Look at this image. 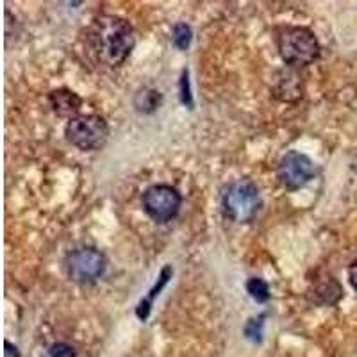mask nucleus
<instances>
[{
    "mask_svg": "<svg viewBox=\"0 0 357 357\" xmlns=\"http://www.w3.org/2000/svg\"><path fill=\"white\" fill-rule=\"evenodd\" d=\"M86 43L98 63L120 66L132 52L136 36L132 25L126 18L100 15L93 18L86 31Z\"/></svg>",
    "mask_w": 357,
    "mask_h": 357,
    "instance_id": "f257e3e1",
    "label": "nucleus"
},
{
    "mask_svg": "<svg viewBox=\"0 0 357 357\" xmlns=\"http://www.w3.org/2000/svg\"><path fill=\"white\" fill-rule=\"evenodd\" d=\"M280 59L289 66H307L320 57V43L311 29L282 27L277 34Z\"/></svg>",
    "mask_w": 357,
    "mask_h": 357,
    "instance_id": "f03ea898",
    "label": "nucleus"
},
{
    "mask_svg": "<svg viewBox=\"0 0 357 357\" xmlns=\"http://www.w3.org/2000/svg\"><path fill=\"white\" fill-rule=\"evenodd\" d=\"M223 213L236 223H248L261 209L259 190L250 178H240L229 184L222 197Z\"/></svg>",
    "mask_w": 357,
    "mask_h": 357,
    "instance_id": "7ed1b4c3",
    "label": "nucleus"
},
{
    "mask_svg": "<svg viewBox=\"0 0 357 357\" xmlns=\"http://www.w3.org/2000/svg\"><path fill=\"white\" fill-rule=\"evenodd\" d=\"M65 134L66 139L81 151H97L106 145L109 127L98 114H81L70 120Z\"/></svg>",
    "mask_w": 357,
    "mask_h": 357,
    "instance_id": "20e7f679",
    "label": "nucleus"
},
{
    "mask_svg": "<svg viewBox=\"0 0 357 357\" xmlns=\"http://www.w3.org/2000/svg\"><path fill=\"white\" fill-rule=\"evenodd\" d=\"M106 270V257L93 247H82L70 252L66 257V273L77 284H91Z\"/></svg>",
    "mask_w": 357,
    "mask_h": 357,
    "instance_id": "39448f33",
    "label": "nucleus"
},
{
    "mask_svg": "<svg viewBox=\"0 0 357 357\" xmlns=\"http://www.w3.org/2000/svg\"><path fill=\"white\" fill-rule=\"evenodd\" d=\"M181 193L168 184H155L143 193V209L158 223L170 222L181 209Z\"/></svg>",
    "mask_w": 357,
    "mask_h": 357,
    "instance_id": "423d86ee",
    "label": "nucleus"
},
{
    "mask_svg": "<svg viewBox=\"0 0 357 357\" xmlns=\"http://www.w3.org/2000/svg\"><path fill=\"white\" fill-rule=\"evenodd\" d=\"M314 162L301 152H288L280 158L277 165V178L282 184V188L289 191H296L304 188L305 184L314 177Z\"/></svg>",
    "mask_w": 357,
    "mask_h": 357,
    "instance_id": "0eeeda50",
    "label": "nucleus"
},
{
    "mask_svg": "<svg viewBox=\"0 0 357 357\" xmlns=\"http://www.w3.org/2000/svg\"><path fill=\"white\" fill-rule=\"evenodd\" d=\"M50 106H52L54 113H57L59 116H70L72 120L81 111L82 100L77 93H73L72 89L61 88L50 93Z\"/></svg>",
    "mask_w": 357,
    "mask_h": 357,
    "instance_id": "6e6552de",
    "label": "nucleus"
},
{
    "mask_svg": "<svg viewBox=\"0 0 357 357\" xmlns=\"http://www.w3.org/2000/svg\"><path fill=\"white\" fill-rule=\"evenodd\" d=\"M341 296H343V289L334 279H325L321 282H317L307 291V298L317 305H334L337 304Z\"/></svg>",
    "mask_w": 357,
    "mask_h": 357,
    "instance_id": "1a4fd4ad",
    "label": "nucleus"
},
{
    "mask_svg": "<svg viewBox=\"0 0 357 357\" xmlns=\"http://www.w3.org/2000/svg\"><path fill=\"white\" fill-rule=\"evenodd\" d=\"M172 273H174L172 266H165V268H162V272L159 273V277H158V282H155V284L152 286V289H151V291H149V295H146L145 298H143V301L139 302L138 309H136V314H138V318L142 321H145L146 318H149V314H151L152 302H154L155 296H158L159 293H161V289L165 288V286H167V282H168V279H170V277H172Z\"/></svg>",
    "mask_w": 357,
    "mask_h": 357,
    "instance_id": "9d476101",
    "label": "nucleus"
},
{
    "mask_svg": "<svg viewBox=\"0 0 357 357\" xmlns=\"http://www.w3.org/2000/svg\"><path fill=\"white\" fill-rule=\"evenodd\" d=\"M159 104H161V93L158 89L145 88L136 95V107L143 113H152L154 109H158Z\"/></svg>",
    "mask_w": 357,
    "mask_h": 357,
    "instance_id": "9b49d317",
    "label": "nucleus"
},
{
    "mask_svg": "<svg viewBox=\"0 0 357 357\" xmlns=\"http://www.w3.org/2000/svg\"><path fill=\"white\" fill-rule=\"evenodd\" d=\"M247 291L248 295H250L256 302H259V304L268 302V298H270V288H268V284L263 279H257V277H252V279L248 280Z\"/></svg>",
    "mask_w": 357,
    "mask_h": 357,
    "instance_id": "f8f14e48",
    "label": "nucleus"
},
{
    "mask_svg": "<svg viewBox=\"0 0 357 357\" xmlns=\"http://www.w3.org/2000/svg\"><path fill=\"white\" fill-rule=\"evenodd\" d=\"M191 36H193V33H191L190 25L186 24H177L172 29V41L181 50H186L190 47Z\"/></svg>",
    "mask_w": 357,
    "mask_h": 357,
    "instance_id": "ddd939ff",
    "label": "nucleus"
},
{
    "mask_svg": "<svg viewBox=\"0 0 357 357\" xmlns=\"http://www.w3.org/2000/svg\"><path fill=\"white\" fill-rule=\"evenodd\" d=\"M264 317L259 318H250L245 325V336L248 337L250 341L257 343L261 341V336H263V325H264Z\"/></svg>",
    "mask_w": 357,
    "mask_h": 357,
    "instance_id": "4468645a",
    "label": "nucleus"
},
{
    "mask_svg": "<svg viewBox=\"0 0 357 357\" xmlns=\"http://www.w3.org/2000/svg\"><path fill=\"white\" fill-rule=\"evenodd\" d=\"M181 102H183L188 109H191V107H193V98H191V91H190V79H188V70H184L183 77H181Z\"/></svg>",
    "mask_w": 357,
    "mask_h": 357,
    "instance_id": "2eb2a0df",
    "label": "nucleus"
},
{
    "mask_svg": "<svg viewBox=\"0 0 357 357\" xmlns=\"http://www.w3.org/2000/svg\"><path fill=\"white\" fill-rule=\"evenodd\" d=\"M47 357H75V352H73L72 347L66 345V343H56V345L49 350Z\"/></svg>",
    "mask_w": 357,
    "mask_h": 357,
    "instance_id": "dca6fc26",
    "label": "nucleus"
},
{
    "mask_svg": "<svg viewBox=\"0 0 357 357\" xmlns=\"http://www.w3.org/2000/svg\"><path fill=\"white\" fill-rule=\"evenodd\" d=\"M349 280H350V284H352V288L357 291V259L354 261L352 264H350V268H349Z\"/></svg>",
    "mask_w": 357,
    "mask_h": 357,
    "instance_id": "f3484780",
    "label": "nucleus"
},
{
    "mask_svg": "<svg viewBox=\"0 0 357 357\" xmlns=\"http://www.w3.org/2000/svg\"><path fill=\"white\" fill-rule=\"evenodd\" d=\"M4 347H6V357H20V352H18V349L13 345V343L6 341Z\"/></svg>",
    "mask_w": 357,
    "mask_h": 357,
    "instance_id": "a211bd4d",
    "label": "nucleus"
}]
</instances>
